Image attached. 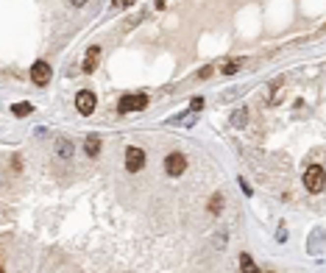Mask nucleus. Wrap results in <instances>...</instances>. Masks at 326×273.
<instances>
[{
	"label": "nucleus",
	"instance_id": "obj_16",
	"mask_svg": "<svg viewBox=\"0 0 326 273\" xmlns=\"http://www.w3.org/2000/svg\"><path fill=\"white\" fill-rule=\"evenodd\" d=\"M212 76V67H206V70H201V73H198V78H209Z\"/></svg>",
	"mask_w": 326,
	"mask_h": 273
},
{
	"label": "nucleus",
	"instance_id": "obj_7",
	"mask_svg": "<svg viewBox=\"0 0 326 273\" xmlns=\"http://www.w3.org/2000/svg\"><path fill=\"white\" fill-rule=\"evenodd\" d=\"M98 61H101V48L92 45L84 56V73H95V70H98Z\"/></svg>",
	"mask_w": 326,
	"mask_h": 273
},
{
	"label": "nucleus",
	"instance_id": "obj_17",
	"mask_svg": "<svg viewBox=\"0 0 326 273\" xmlns=\"http://www.w3.org/2000/svg\"><path fill=\"white\" fill-rule=\"evenodd\" d=\"M114 6H131V3H134V0H112Z\"/></svg>",
	"mask_w": 326,
	"mask_h": 273
},
{
	"label": "nucleus",
	"instance_id": "obj_4",
	"mask_svg": "<svg viewBox=\"0 0 326 273\" xmlns=\"http://www.w3.org/2000/svg\"><path fill=\"white\" fill-rule=\"evenodd\" d=\"M142 167H145V151H142V148H129V151H126V170L139 173Z\"/></svg>",
	"mask_w": 326,
	"mask_h": 273
},
{
	"label": "nucleus",
	"instance_id": "obj_5",
	"mask_svg": "<svg viewBox=\"0 0 326 273\" xmlns=\"http://www.w3.org/2000/svg\"><path fill=\"white\" fill-rule=\"evenodd\" d=\"M164 170L170 173V176H181V173L187 170V156L179 154V151H176V154H170L167 159H164Z\"/></svg>",
	"mask_w": 326,
	"mask_h": 273
},
{
	"label": "nucleus",
	"instance_id": "obj_1",
	"mask_svg": "<svg viewBox=\"0 0 326 273\" xmlns=\"http://www.w3.org/2000/svg\"><path fill=\"white\" fill-rule=\"evenodd\" d=\"M148 106V95H123L117 103L120 114H131V111H142Z\"/></svg>",
	"mask_w": 326,
	"mask_h": 273
},
{
	"label": "nucleus",
	"instance_id": "obj_10",
	"mask_svg": "<svg viewBox=\"0 0 326 273\" xmlns=\"http://www.w3.org/2000/svg\"><path fill=\"white\" fill-rule=\"evenodd\" d=\"M11 111H14V117H28V114L34 111V106H31V103H14Z\"/></svg>",
	"mask_w": 326,
	"mask_h": 273
},
{
	"label": "nucleus",
	"instance_id": "obj_14",
	"mask_svg": "<svg viewBox=\"0 0 326 273\" xmlns=\"http://www.w3.org/2000/svg\"><path fill=\"white\" fill-rule=\"evenodd\" d=\"M220 70H223L226 76H232V73H237V70H240V61H226Z\"/></svg>",
	"mask_w": 326,
	"mask_h": 273
},
{
	"label": "nucleus",
	"instance_id": "obj_15",
	"mask_svg": "<svg viewBox=\"0 0 326 273\" xmlns=\"http://www.w3.org/2000/svg\"><path fill=\"white\" fill-rule=\"evenodd\" d=\"M201 106H204V101H201V98H192V103H190V111H198Z\"/></svg>",
	"mask_w": 326,
	"mask_h": 273
},
{
	"label": "nucleus",
	"instance_id": "obj_8",
	"mask_svg": "<svg viewBox=\"0 0 326 273\" xmlns=\"http://www.w3.org/2000/svg\"><path fill=\"white\" fill-rule=\"evenodd\" d=\"M84 154H86V156H92V159H95L98 154H101V139H98L95 134L84 139Z\"/></svg>",
	"mask_w": 326,
	"mask_h": 273
},
{
	"label": "nucleus",
	"instance_id": "obj_6",
	"mask_svg": "<svg viewBox=\"0 0 326 273\" xmlns=\"http://www.w3.org/2000/svg\"><path fill=\"white\" fill-rule=\"evenodd\" d=\"M31 81L39 86H45L51 81V64L48 61H34V67H31Z\"/></svg>",
	"mask_w": 326,
	"mask_h": 273
},
{
	"label": "nucleus",
	"instance_id": "obj_9",
	"mask_svg": "<svg viewBox=\"0 0 326 273\" xmlns=\"http://www.w3.org/2000/svg\"><path fill=\"white\" fill-rule=\"evenodd\" d=\"M240 268H243V273H262L257 268V262L251 259V254H240Z\"/></svg>",
	"mask_w": 326,
	"mask_h": 273
},
{
	"label": "nucleus",
	"instance_id": "obj_12",
	"mask_svg": "<svg viewBox=\"0 0 326 273\" xmlns=\"http://www.w3.org/2000/svg\"><path fill=\"white\" fill-rule=\"evenodd\" d=\"M223 209V195H212V204H209V212L212 215H220Z\"/></svg>",
	"mask_w": 326,
	"mask_h": 273
},
{
	"label": "nucleus",
	"instance_id": "obj_2",
	"mask_svg": "<svg viewBox=\"0 0 326 273\" xmlns=\"http://www.w3.org/2000/svg\"><path fill=\"white\" fill-rule=\"evenodd\" d=\"M324 164H312V167H307V173H304V187L309 190V192H321L324 190Z\"/></svg>",
	"mask_w": 326,
	"mask_h": 273
},
{
	"label": "nucleus",
	"instance_id": "obj_11",
	"mask_svg": "<svg viewBox=\"0 0 326 273\" xmlns=\"http://www.w3.org/2000/svg\"><path fill=\"white\" fill-rule=\"evenodd\" d=\"M56 151H59L61 159H70V156H73V148H70L67 139H56Z\"/></svg>",
	"mask_w": 326,
	"mask_h": 273
},
{
	"label": "nucleus",
	"instance_id": "obj_19",
	"mask_svg": "<svg viewBox=\"0 0 326 273\" xmlns=\"http://www.w3.org/2000/svg\"><path fill=\"white\" fill-rule=\"evenodd\" d=\"M0 273H6V271H3V265H0Z\"/></svg>",
	"mask_w": 326,
	"mask_h": 273
},
{
	"label": "nucleus",
	"instance_id": "obj_3",
	"mask_svg": "<svg viewBox=\"0 0 326 273\" xmlns=\"http://www.w3.org/2000/svg\"><path fill=\"white\" fill-rule=\"evenodd\" d=\"M95 106H98V98H95V92H89V89H81V92L76 95V109L81 111V114H92Z\"/></svg>",
	"mask_w": 326,
	"mask_h": 273
},
{
	"label": "nucleus",
	"instance_id": "obj_18",
	"mask_svg": "<svg viewBox=\"0 0 326 273\" xmlns=\"http://www.w3.org/2000/svg\"><path fill=\"white\" fill-rule=\"evenodd\" d=\"M70 3H73V6H84L86 0H70Z\"/></svg>",
	"mask_w": 326,
	"mask_h": 273
},
{
	"label": "nucleus",
	"instance_id": "obj_13",
	"mask_svg": "<svg viewBox=\"0 0 326 273\" xmlns=\"http://www.w3.org/2000/svg\"><path fill=\"white\" fill-rule=\"evenodd\" d=\"M245 120H248V114H245V109H237V114L232 117L234 126H245Z\"/></svg>",
	"mask_w": 326,
	"mask_h": 273
}]
</instances>
